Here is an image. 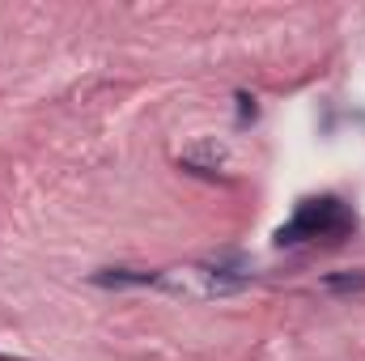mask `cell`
<instances>
[{
  "label": "cell",
  "mask_w": 365,
  "mask_h": 361,
  "mask_svg": "<svg viewBox=\"0 0 365 361\" xmlns=\"http://www.w3.org/2000/svg\"><path fill=\"white\" fill-rule=\"evenodd\" d=\"M327 289H365V276L361 272H344V276H323Z\"/></svg>",
  "instance_id": "obj_4"
},
{
  "label": "cell",
  "mask_w": 365,
  "mask_h": 361,
  "mask_svg": "<svg viewBox=\"0 0 365 361\" xmlns=\"http://www.w3.org/2000/svg\"><path fill=\"white\" fill-rule=\"evenodd\" d=\"M234 102H238V123H251V119L259 115V106H255V98H251L247 90H238V93H234Z\"/></svg>",
  "instance_id": "obj_5"
},
{
  "label": "cell",
  "mask_w": 365,
  "mask_h": 361,
  "mask_svg": "<svg viewBox=\"0 0 365 361\" xmlns=\"http://www.w3.org/2000/svg\"><path fill=\"white\" fill-rule=\"evenodd\" d=\"M0 361H21V357H9V353H0Z\"/></svg>",
  "instance_id": "obj_6"
},
{
  "label": "cell",
  "mask_w": 365,
  "mask_h": 361,
  "mask_svg": "<svg viewBox=\"0 0 365 361\" xmlns=\"http://www.w3.org/2000/svg\"><path fill=\"white\" fill-rule=\"evenodd\" d=\"M162 272H140V268H102L93 272V285H106V289H123V285H158Z\"/></svg>",
  "instance_id": "obj_3"
},
{
  "label": "cell",
  "mask_w": 365,
  "mask_h": 361,
  "mask_svg": "<svg viewBox=\"0 0 365 361\" xmlns=\"http://www.w3.org/2000/svg\"><path fill=\"white\" fill-rule=\"evenodd\" d=\"M187 171H195V175H221L225 166H230V153L217 145V141H200V145H191L187 153L179 158Z\"/></svg>",
  "instance_id": "obj_2"
},
{
  "label": "cell",
  "mask_w": 365,
  "mask_h": 361,
  "mask_svg": "<svg viewBox=\"0 0 365 361\" xmlns=\"http://www.w3.org/2000/svg\"><path fill=\"white\" fill-rule=\"evenodd\" d=\"M353 230V213L344 208V200L336 195H319V200H302L297 213L276 230V247H297V243H310V238H331V234H344Z\"/></svg>",
  "instance_id": "obj_1"
}]
</instances>
